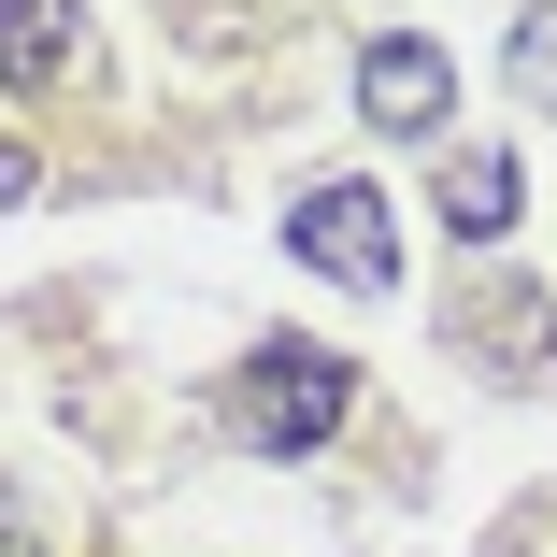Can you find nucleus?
<instances>
[{
  "mask_svg": "<svg viewBox=\"0 0 557 557\" xmlns=\"http://www.w3.org/2000/svg\"><path fill=\"white\" fill-rule=\"evenodd\" d=\"M344 414H358V358H329V344H258L214 386V429H230L244 458H314Z\"/></svg>",
  "mask_w": 557,
  "mask_h": 557,
  "instance_id": "obj_1",
  "label": "nucleus"
},
{
  "mask_svg": "<svg viewBox=\"0 0 557 557\" xmlns=\"http://www.w3.org/2000/svg\"><path fill=\"white\" fill-rule=\"evenodd\" d=\"M286 244H300L329 286H358V300H386V286H400V214H386L372 186H300Z\"/></svg>",
  "mask_w": 557,
  "mask_h": 557,
  "instance_id": "obj_2",
  "label": "nucleus"
},
{
  "mask_svg": "<svg viewBox=\"0 0 557 557\" xmlns=\"http://www.w3.org/2000/svg\"><path fill=\"white\" fill-rule=\"evenodd\" d=\"M358 115L400 129V144H429L443 115H458V58H443L429 29H372L358 44Z\"/></svg>",
  "mask_w": 557,
  "mask_h": 557,
  "instance_id": "obj_3",
  "label": "nucleus"
},
{
  "mask_svg": "<svg viewBox=\"0 0 557 557\" xmlns=\"http://www.w3.org/2000/svg\"><path fill=\"white\" fill-rule=\"evenodd\" d=\"M72 72H86V0H0V86L58 100Z\"/></svg>",
  "mask_w": 557,
  "mask_h": 557,
  "instance_id": "obj_4",
  "label": "nucleus"
},
{
  "mask_svg": "<svg viewBox=\"0 0 557 557\" xmlns=\"http://www.w3.org/2000/svg\"><path fill=\"white\" fill-rule=\"evenodd\" d=\"M515 200H529L515 144H458V158H443V230H458V244H500V230H515Z\"/></svg>",
  "mask_w": 557,
  "mask_h": 557,
  "instance_id": "obj_5",
  "label": "nucleus"
},
{
  "mask_svg": "<svg viewBox=\"0 0 557 557\" xmlns=\"http://www.w3.org/2000/svg\"><path fill=\"white\" fill-rule=\"evenodd\" d=\"M458 344H529V358H543V344H557V314L515 300V286H486V300H458Z\"/></svg>",
  "mask_w": 557,
  "mask_h": 557,
  "instance_id": "obj_6",
  "label": "nucleus"
},
{
  "mask_svg": "<svg viewBox=\"0 0 557 557\" xmlns=\"http://www.w3.org/2000/svg\"><path fill=\"white\" fill-rule=\"evenodd\" d=\"M0 557H44V529H29V500L0 486Z\"/></svg>",
  "mask_w": 557,
  "mask_h": 557,
  "instance_id": "obj_7",
  "label": "nucleus"
}]
</instances>
